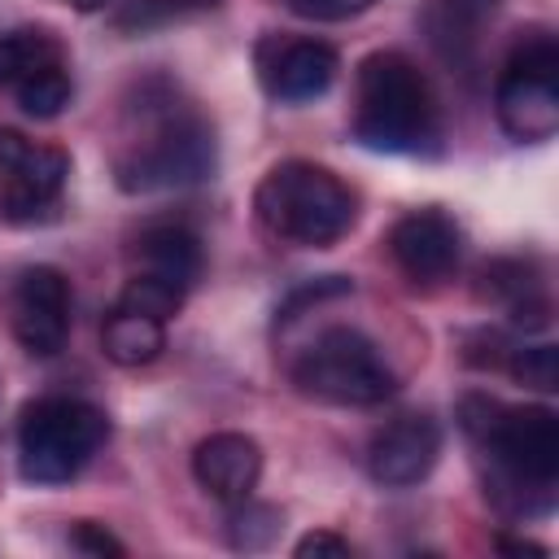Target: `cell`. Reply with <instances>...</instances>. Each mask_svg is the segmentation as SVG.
Wrapping results in <instances>:
<instances>
[{
	"label": "cell",
	"instance_id": "cell-25",
	"mask_svg": "<svg viewBox=\"0 0 559 559\" xmlns=\"http://www.w3.org/2000/svg\"><path fill=\"white\" fill-rule=\"evenodd\" d=\"M301 559H310V555H354V546H349V537H341V533H328V528H314V533H306L297 546H293Z\"/></svg>",
	"mask_w": 559,
	"mask_h": 559
},
{
	"label": "cell",
	"instance_id": "cell-21",
	"mask_svg": "<svg viewBox=\"0 0 559 559\" xmlns=\"http://www.w3.org/2000/svg\"><path fill=\"white\" fill-rule=\"evenodd\" d=\"M223 0H127L118 9V26L122 31H144V26H162L170 17H188V13H205Z\"/></svg>",
	"mask_w": 559,
	"mask_h": 559
},
{
	"label": "cell",
	"instance_id": "cell-11",
	"mask_svg": "<svg viewBox=\"0 0 559 559\" xmlns=\"http://www.w3.org/2000/svg\"><path fill=\"white\" fill-rule=\"evenodd\" d=\"M253 61H258V79H262L266 96L284 100V105L319 100L341 70V57L332 44L297 39V35H262Z\"/></svg>",
	"mask_w": 559,
	"mask_h": 559
},
{
	"label": "cell",
	"instance_id": "cell-17",
	"mask_svg": "<svg viewBox=\"0 0 559 559\" xmlns=\"http://www.w3.org/2000/svg\"><path fill=\"white\" fill-rule=\"evenodd\" d=\"M61 61H66V48L44 26H17L0 35V87H17L22 79L48 66H61Z\"/></svg>",
	"mask_w": 559,
	"mask_h": 559
},
{
	"label": "cell",
	"instance_id": "cell-6",
	"mask_svg": "<svg viewBox=\"0 0 559 559\" xmlns=\"http://www.w3.org/2000/svg\"><path fill=\"white\" fill-rule=\"evenodd\" d=\"M297 393L328 402V406H380L397 393V376L384 362L380 345L358 328H323L301 358L293 362Z\"/></svg>",
	"mask_w": 559,
	"mask_h": 559
},
{
	"label": "cell",
	"instance_id": "cell-13",
	"mask_svg": "<svg viewBox=\"0 0 559 559\" xmlns=\"http://www.w3.org/2000/svg\"><path fill=\"white\" fill-rule=\"evenodd\" d=\"M192 476L197 485L218 502H245L258 489L262 476V450L245 432H210L192 450Z\"/></svg>",
	"mask_w": 559,
	"mask_h": 559
},
{
	"label": "cell",
	"instance_id": "cell-14",
	"mask_svg": "<svg viewBox=\"0 0 559 559\" xmlns=\"http://www.w3.org/2000/svg\"><path fill=\"white\" fill-rule=\"evenodd\" d=\"M131 258H135V271H148L157 280H170L183 293L201 280V266H205L201 236L192 227H183V223H148L135 236Z\"/></svg>",
	"mask_w": 559,
	"mask_h": 559
},
{
	"label": "cell",
	"instance_id": "cell-3",
	"mask_svg": "<svg viewBox=\"0 0 559 559\" xmlns=\"http://www.w3.org/2000/svg\"><path fill=\"white\" fill-rule=\"evenodd\" d=\"M354 140L376 153H432L437 148L441 140L437 96L424 70L406 52L380 48L358 61Z\"/></svg>",
	"mask_w": 559,
	"mask_h": 559
},
{
	"label": "cell",
	"instance_id": "cell-4",
	"mask_svg": "<svg viewBox=\"0 0 559 559\" xmlns=\"http://www.w3.org/2000/svg\"><path fill=\"white\" fill-rule=\"evenodd\" d=\"M258 223L288 245L328 249L358 223V192L328 166L288 157L275 162L253 192Z\"/></svg>",
	"mask_w": 559,
	"mask_h": 559
},
{
	"label": "cell",
	"instance_id": "cell-9",
	"mask_svg": "<svg viewBox=\"0 0 559 559\" xmlns=\"http://www.w3.org/2000/svg\"><path fill=\"white\" fill-rule=\"evenodd\" d=\"M9 328L31 358H52L70 336V280L57 266H26L9 293Z\"/></svg>",
	"mask_w": 559,
	"mask_h": 559
},
{
	"label": "cell",
	"instance_id": "cell-15",
	"mask_svg": "<svg viewBox=\"0 0 559 559\" xmlns=\"http://www.w3.org/2000/svg\"><path fill=\"white\" fill-rule=\"evenodd\" d=\"M480 293L493 297L498 306H507L520 328H546L550 323V297H546V288L528 262H515V258L489 262L480 271Z\"/></svg>",
	"mask_w": 559,
	"mask_h": 559
},
{
	"label": "cell",
	"instance_id": "cell-19",
	"mask_svg": "<svg viewBox=\"0 0 559 559\" xmlns=\"http://www.w3.org/2000/svg\"><path fill=\"white\" fill-rule=\"evenodd\" d=\"M118 306H122V310H135V314H148V319H157V323H166V319L179 314V306H183V288L170 284V280H157V275H148V271H135V275L122 284Z\"/></svg>",
	"mask_w": 559,
	"mask_h": 559
},
{
	"label": "cell",
	"instance_id": "cell-5",
	"mask_svg": "<svg viewBox=\"0 0 559 559\" xmlns=\"http://www.w3.org/2000/svg\"><path fill=\"white\" fill-rule=\"evenodd\" d=\"M109 441V415L83 397H35L17 419V472L26 485L74 480Z\"/></svg>",
	"mask_w": 559,
	"mask_h": 559
},
{
	"label": "cell",
	"instance_id": "cell-24",
	"mask_svg": "<svg viewBox=\"0 0 559 559\" xmlns=\"http://www.w3.org/2000/svg\"><path fill=\"white\" fill-rule=\"evenodd\" d=\"M70 546L83 550V555H127V546L105 524H96V520H79L70 528Z\"/></svg>",
	"mask_w": 559,
	"mask_h": 559
},
{
	"label": "cell",
	"instance_id": "cell-26",
	"mask_svg": "<svg viewBox=\"0 0 559 559\" xmlns=\"http://www.w3.org/2000/svg\"><path fill=\"white\" fill-rule=\"evenodd\" d=\"M502 550H515V555H546V546H537V542H498Z\"/></svg>",
	"mask_w": 559,
	"mask_h": 559
},
{
	"label": "cell",
	"instance_id": "cell-22",
	"mask_svg": "<svg viewBox=\"0 0 559 559\" xmlns=\"http://www.w3.org/2000/svg\"><path fill=\"white\" fill-rule=\"evenodd\" d=\"M511 376L537 393H555L559 389V354L555 345H528V349H511L507 358Z\"/></svg>",
	"mask_w": 559,
	"mask_h": 559
},
{
	"label": "cell",
	"instance_id": "cell-1",
	"mask_svg": "<svg viewBox=\"0 0 559 559\" xmlns=\"http://www.w3.org/2000/svg\"><path fill=\"white\" fill-rule=\"evenodd\" d=\"M459 428L485 459V498L502 515L533 520L555 507L559 415L550 406H507L489 393H467Z\"/></svg>",
	"mask_w": 559,
	"mask_h": 559
},
{
	"label": "cell",
	"instance_id": "cell-2",
	"mask_svg": "<svg viewBox=\"0 0 559 559\" xmlns=\"http://www.w3.org/2000/svg\"><path fill=\"white\" fill-rule=\"evenodd\" d=\"M127 118L131 131L114 157V179L122 192H170L214 175L218 140L210 118L179 100L166 83L140 87V100L127 105Z\"/></svg>",
	"mask_w": 559,
	"mask_h": 559
},
{
	"label": "cell",
	"instance_id": "cell-8",
	"mask_svg": "<svg viewBox=\"0 0 559 559\" xmlns=\"http://www.w3.org/2000/svg\"><path fill=\"white\" fill-rule=\"evenodd\" d=\"M70 175V157L52 144H35L22 131L0 127V218L4 223H39L52 214Z\"/></svg>",
	"mask_w": 559,
	"mask_h": 559
},
{
	"label": "cell",
	"instance_id": "cell-20",
	"mask_svg": "<svg viewBox=\"0 0 559 559\" xmlns=\"http://www.w3.org/2000/svg\"><path fill=\"white\" fill-rule=\"evenodd\" d=\"M280 511L275 507H258V502H231V520H227V533H231V546L236 550H266L275 537H280Z\"/></svg>",
	"mask_w": 559,
	"mask_h": 559
},
{
	"label": "cell",
	"instance_id": "cell-18",
	"mask_svg": "<svg viewBox=\"0 0 559 559\" xmlns=\"http://www.w3.org/2000/svg\"><path fill=\"white\" fill-rule=\"evenodd\" d=\"M13 96H17V109H22L26 118L48 122V118L66 114V105H70V96H74V83H70V74H66V61H61V66H48V70H39V74H31V79H22V83L13 87Z\"/></svg>",
	"mask_w": 559,
	"mask_h": 559
},
{
	"label": "cell",
	"instance_id": "cell-12",
	"mask_svg": "<svg viewBox=\"0 0 559 559\" xmlns=\"http://www.w3.org/2000/svg\"><path fill=\"white\" fill-rule=\"evenodd\" d=\"M441 459V424L432 415H397L367 441V472L384 489L419 485Z\"/></svg>",
	"mask_w": 559,
	"mask_h": 559
},
{
	"label": "cell",
	"instance_id": "cell-27",
	"mask_svg": "<svg viewBox=\"0 0 559 559\" xmlns=\"http://www.w3.org/2000/svg\"><path fill=\"white\" fill-rule=\"evenodd\" d=\"M70 9H79V13H96V9H105L109 0H66Z\"/></svg>",
	"mask_w": 559,
	"mask_h": 559
},
{
	"label": "cell",
	"instance_id": "cell-10",
	"mask_svg": "<svg viewBox=\"0 0 559 559\" xmlns=\"http://www.w3.org/2000/svg\"><path fill=\"white\" fill-rule=\"evenodd\" d=\"M389 258L393 266L415 284V288H437L441 280L454 275L459 258H463V227L428 205V210H411L389 227Z\"/></svg>",
	"mask_w": 559,
	"mask_h": 559
},
{
	"label": "cell",
	"instance_id": "cell-23",
	"mask_svg": "<svg viewBox=\"0 0 559 559\" xmlns=\"http://www.w3.org/2000/svg\"><path fill=\"white\" fill-rule=\"evenodd\" d=\"M371 4H380V0H288V9L310 22H345V17L367 13Z\"/></svg>",
	"mask_w": 559,
	"mask_h": 559
},
{
	"label": "cell",
	"instance_id": "cell-7",
	"mask_svg": "<svg viewBox=\"0 0 559 559\" xmlns=\"http://www.w3.org/2000/svg\"><path fill=\"white\" fill-rule=\"evenodd\" d=\"M498 122L520 144L555 140L559 131V44L550 31H528L493 87Z\"/></svg>",
	"mask_w": 559,
	"mask_h": 559
},
{
	"label": "cell",
	"instance_id": "cell-16",
	"mask_svg": "<svg viewBox=\"0 0 559 559\" xmlns=\"http://www.w3.org/2000/svg\"><path fill=\"white\" fill-rule=\"evenodd\" d=\"M100 349L114 367H148L166 349V323L114 306V314L100 328Z\"/></svg>",
	"mask_w": 559,
	"mask_h": 559
}]
</instances>
